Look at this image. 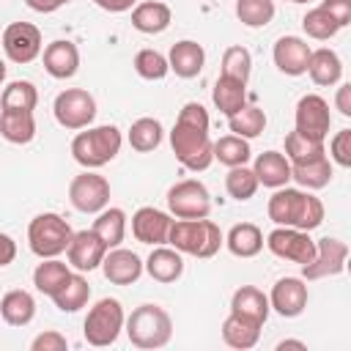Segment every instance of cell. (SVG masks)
I'll return each mask as SVG.
<instances>
[{
  "instance_id": "obj_1",
  "label": "cell",
  "mask_w": 351,
  "mask_h": 351,
  "mask_svg": "<svg viewBox=\"0 0 351 351\" xmlns=\"http://www.w3.org/2000/svg\"><path fill=\"white\" fill-rule=\"evenodd\" d=\"M211 137H208V110L200 101H186L178 110L176 126L170 132V148L176 154V159L192 170L200 173L214 162V151H211Z\"/></svg>"
},
{
  "instance_id": "obj_2",
  "label": "cell",
  "mask_w": 351,
  "mask_h": 351,
  "mask_svg": "<svg viewBox=\"0 0 351 351\" xmlns=\"http://www.w3.org/2000/svg\"><path fill=\"white\" fill-rule=\"evenodd\" d=\"M269 219L274 225H285V228H296V230H315L324 222V203L302 189H291L288 184L280 186L271 197H269Z\"/></svg>"
},
{
  "instance_id": "obj_3",
  "label": "cell",
  "mask_w": 351,
  "mask_h": 351,
  "mask_svg": "<svg viewBox=\"0 0 351 351\" xmlns=\"http://www.w3.org/2000/svg\"><path fill=\"white\" fill-rule=\"evenodd\" d=\"M167 244L176 247L184 255H195V258H214L219 252V247L225 244V236L219 230L217 222H211L208 217L203 219H173L170 233H167Z\"/></svg>"
},
{
  "instance_id": "obj_4",
  "label": "cell",
  "mask_w": 351,
  "mask_h": 351,
  "mask_svg": "<svg viewBox=\"0 0 351 351\" xmlns=\"http://www.w3.org/2000/svg\"><path fill=\"white\" fill-rule=\"evenodd\" d=\"M121 143H123V137H121L118 126H112V123L93 126L85 132H77V137L71 140V156L85 170H96L118 156Z\"/></svg>"
},
{
  "instance_id": "obj_5",
  "label": "cell",
  "mask_w": 351,
  "mask_h": 351,
  "mask_svg": "<svg viewBox=\"0 0 351 351\" xmlns=\"http://www.w3.org/2000/svg\"><path fill=\"white\" fill-rule=\"evenodd\" d=\"M123 324H126L129 343L137 346V348H145V351L162 348L173 337V321H170L167 310L159 307V304H140V307H134L132 315Z\"/></svg>"
},
{
  "instance_id": "obj_6",
  "label": "cell",
  "mask_w": 351,
  "mask_h": 351,
  "mask_svg": "<svg viewBox=\"0 0 351 351\" xmlns=\"http://www.w3.org/2000/svg\"><path fill=\"white\" fill-rule=\"evenodd\" d=\"M71 236H74L71 225L55 211H44V214L33 217L30 225H27V244H30L33 255H38V258L63 255Z\"/></svg>"
},
{
  "instance_id": "obj_7",
  "label": "cell",
  "mask_w": 351,
  "mask_h": 351,
  "mask_svg": "<svg viewBox=\"0 0 351 351\" xmlns=\"http://www.w3.org/2000/svg\"><path fill=\"white\" fill-rule=\"evenodd\" d=\"M123 307L118 299H99L88 315H85V324H82V335L88 340V346H96V348H104V346H112L123 329Z\"/></svg>"
},
{
  "instance_id": "obj_8",
  "label": "cell",
  "mask_w": 351,
  "mask_h": 351,
  "mask_svg": "<svg viewBox=\"0 0 351 351\" xmlns=\"http://www.w3.org/2000/svg\"><path fill=\"white\" fill-rule=\"evenodd\" d=\"M167 208L176 219H203L211 214V195L203 181L184 178L167 189Z\"/></svg>"
},
{
  "instance_id": "obj_9",
  "label": "cell",
  "mask_w": 351,
  "mask_h": 351,
  "mask_svg": "<svg viewBox=\"0 0 351 351\" xmlns=\"http://www.w3.org/2000/svg\"><path fill=\"white\" fill-rule=\"evenodd\" d=\"M52 112H55V121L63 126V129H71V132H80V129H88L96 118V99L82 90V88H66L55 96V104H52Z\"/></svg>"
},
{
  "instance_id": "obj_10",
  "label": "cell",
  "mask_w": 351,
  "mask_h": 351,
  "mask_svg": "<svg viewBox=\"0 0 351 351\" xmlns=\"http://www.w3.org/2000/svg\"><path fill=\"white\" fill-rule=\"evenodd\" d=\"M69 200L82 214H99L110 203V181L93 170H85L71 178L69 184Z\"/></svg>"
},
{
  "instance_id": "obj_11",
  "label": "cell",
  "mask_w": 351,
  "mask_h": 351,
  "mask_svg": "<svg viewBox=\"0 0 351 351\" xmlns=\"http://www.w3.org/2000/svg\"><path fill=\"white\" fill-rule=\"evenodd\" d=\"M263 244L269 247L271 255H277L282 261H291V263H299V266L310 263L313 255H315V241L310 239V233L296 230V228H285V225H277L266 236Z\"/></svg>"
},
{
  "instance_id": "obj_12",
  "label": "cell",
  "mask_w": 351,
  "mask_h": 351,
  "mask_svg": "<svg viewBox=\"0 0 351 351\" xmlns=\"http://www.w3.org/2000/svg\"><path fill=\"white\" fill-rule=\"evenodd\" d=\"M293 121H296V132L310 137V140H326L329 134V126H332V112H329V101L318 93H307L296 101V112H293Z\"/></svg>"
},
{
  "instance_id": "obj_13",
  "label": "cell",
  "mask_w": 351,
  "mask_h": 351,
  "mask_svg": "<svg viewBox=\"0 0 351 351\" xmlns=\"http://www.w3.org/2000/svg\"><path fill=\"white\" fill-rule=\"evenodd\" d=\"M348 258V244L340 239H318L315 241V255L310 263L302 266V280H324V277H337L346 269Z\"/></svg>"
},
{
  "instance_id": "obj_14",
  "label": "cell",
  "mask_w": 351,
  "mask_h": 351,
  "mask_svg": "<svg viewBox=\"0 0 351 351\" xmlns=\"http://www.w3.org/2000/svg\"><path fill=\"white\" fill-rule=\"evenodd\" d=\"M3 52L8 60L14 63H33L38 55H41V30L30 22H11L3 36Z\"/></svg>"
},
{
  "instance_id": "obj_15",
  "label": "cell",
  "mask_w": 351,
  "mask_h": 351,
  "mask_svg": "<svg viewBox=\"0 0 351 351\" xmlns=\"http://www.w3.org/2000/svg\"><path fill=\"white\" fill-rule=\"evenodd\" d=\"M269 307L282 318H296L307 307V285L302 277H282L271 285Z\"/></svg>"
},
{
  "instance_id": "obj_16",
  "label": "cell",
  "mask_w": 351,
  "mask_h": 351,
  "mask_svg": "<svg viewBox=\"0 0 351 351\" xmlns=\"http://www.w3.org/2000/svg\"><path fill=\"white\" fill-rule=\"evenodd\" d=\"M107 255V244L93 233V230H77L66 247V258L69 266H74L77 271H93L101 266Z\"/></svg>"
},
{
  "instance_id": "obj_17",
  "label": "cell",
  "mask_w": 351,
  "mask_h": 351,
  "mask_svg": "<svg viewBox=\"0 0 351 351\" xmlns=\"http://www.w3.org/2000/svg\"><path fill=\"white\" fill-rule=\"evenodd\" d=\"M170 214L167 211H159L154 206H143L134 211L132 217V233L140 244H151V247H159V244H167V233H170Z\"/></svg>"
},
{
  "instance_id": "obj_18",
  "label": "cell",
  "mask_w": 351,
  "mask_h": 351,
  "mask_svg": "<svg viewBox=\"0 0 351 351\" xmlns=\"http://www.w3.org/2000/svg\"><path fill=\"white\" fill-rule=\"evenodd\" d=\"M101 271L112 285H132L140 280L143 274V261L137 252L123 250V247H112L107 250L104 261H101Z\"/></svg>"
},
{
  "instance_id": "obj_19",
  "label": "cell",
  "mask_w": 351,
  "mask_h": 351,
  "mask_svg": "<svg viewBox=\"0 0 351 351\" xmlns=\"http://www.w3.org/2000/svg\"><path fill=\"white\" fill-rule=\"evenodd\" d=\"M274 66L288 74V77H299L307 71V58H310V44L299 36H282L277 38L274 49H271Z\"/></svg>"
},
{
  "instance_id": "obj_20",
  "label": "cell",
  "mask_w": 351,
  "mask_h": 351,
  "mask_svg": "<svg viewBox=\"0 0 351 351\" xmlns=\"http://www.w3.org/2000/svg\"><path fill=\"white\" fill-rule=\"evenodd\" d=\"M44 69L55 80L74 77L77 69H80V49H77V44L66 41V38H58V41L47 44L44 47Z\"/></svg>"
},
{
  "instance_id": "obj_21",
  "label": "cell",
  "mask_w": 351,
  "mask_h": 351,
  "mask_svg": "<svg viewBox=\"0 0 351 351\" xmlns=\"http://www.w3.org/2000/svg\"><path fill=\"white\" fill-rule=\"evenodd\" d=\"M203 63H206V49L197 44V41H176L170 47V55H167V66L170 71H176V77L181 80H192L203 71Z\"/></svg>"
},
{
  "instance_id": "obj_22",
  "label": "cell",
  "mask_w": 351,
  "mask_h": 351,
  "mask_svg": "<svg viewBox=\"0 0 351 351\" xmlns=\"http://www.w3.org/2000/svg\"><path fill=\"white\" fill-rule=\"evenodd\" d=\"M143 269L151 274V280H156L162 285H170L184 274V258H181V252L176 247L159 244V247H154V252L148 255Z\"/></svg>"
},
{
  "instance_id": "obj_23",
  "label": "cell",
  "mask_w": 351,
  "mask_h": 351,
  "mask_svg": "<svg viewBox=\"0 0 351 351\" xmlns=\"http://www.w3.org/2000/svg\"><path fill=\"white\" fill-rule=\"evenodd\" d=\"M310 80L321 88H332L340 82L343 77V60L335 49L329 47H321V49H310V58H307V71Z\"/></svg>"
},
{
  "instance_id": "obj_24",
  "label": "cell",
  "mask_w": 351,
  "mask_h": 351,
  "mask_svg": "<svg viewBox=\"0 0 351 351\" xmlns=\"http://www.w3.org/2000/svg\"><path fill=\"white\" fill-rule=\"evenodd\" d=\"M170 22H173V11L167 3L145 0V3H137L132 8V27L140 33H148V36L165 33L170 27Z\"/></svg>"
},
{
  "instance_id": "obj_25",
  "label": "cell",
  "mask_w": 351,
  "mask_h": 351,
  "mask_svg": "<svg viewBox=\"0 0 351 351\" xmlns=\"http://www.w3.org/2000/svg\"><path fill=\"white\" fill-rule=\"evenodd\" d=\"M252 173L258 178V184H263L269 189H280L291 181V162L280 151H263V154H258Z\"/></svg>"
},
{
  "instance_id": "obj_26",
  "label": "cell",
  "mask_w": 351,
  "mask_h": 351,
  "mask_svg": "<svg viewBox=\"0 0 351 351\" xmlns=\"http://www.w3.org/2000/svg\"><path fill=\"white\" fill-rule=\"evenodd\" d=\"M230 313H239L244 318H252L258 324H266L271 307H269V296L255 288V285H241L239 291H233L230 296Z\"/></svg>"
},
{
  "instance_id": "obj_27",
  "label": "cell",
  "mask_w": 351,
  "mask_h": 351,
  "mask_svg": "<svg viewBox=\"0 0 351 351\" xmlns=\"http://www.w3.org/2000/svg\"><path fill=\"white\" fill-rule=\"evenodd\" d=\"M261 326H263V324H258V321H252V318H244V315H239V313H230V315L225 318V324H222V340H225L230 348L247 351V348H252V346L258 343Z\"/></svg>"
},
{
  "instance_id": "obj_28",
  "label": "cell",
  "mask_w": 351,
  "mask_h": 351,
  "mask_svg": "<svg viewBox=\"0 0 351 351\" xmlns=\"http://www.w3.org/2000/svg\"><path fill=\"white\" fill-rule=\"evenodd\" d=\"M225 244L236 258H255L263 250V230L255 222H239L228 230Z\"/></svg>"
},
{
  "instance_id": "obj_29",
  "label": "cell",
  "mask_w": 351,
  "mask_h": 351,
  "mask_svg": "<svg viewBox=\"0 0 351 351\" xmlns=\"http://www.w3.org/2000/svg\"><path fill=\"white\" fill-rule=\"evenodd\" d=\"M211 99H214V107H217L222 115L230 118L233 112H239V110L247 104V82H239V80H233V77L219 74V80L214 82Z\"/></svg>"
},
{
  "instance_id": "obj_30",
  "label": "cell",
  "mask_w": 351,
  "mask_h": 351,
  "mask_svg": "<svg viewBox=\"0 0 351 351\" xmlns=\"http://www.w3.org/2000/svg\"><path fill=\"white\" fill-rule=\"evenodd\" d=\"M0 315L11 326H27L36 318V299L27 291L14 288L0 299Z\"/></svg>"
},
{
  "instance_id": "obj_31",
  "label": "cell",
  "mask_w": 351,
  "mask_h": 351,
  "mask_svg": "<svg viewBox=\"0 0 351 351\" xmlns=\"http://www.w3.org/2000/svg\"><path fill=\"white\" fill-rule=\"evenodd\" d=\"M69 274H71L69 263H63L58 258H41V263L33 271V285H36L38 293H44V296L52 299L63 288V282L69 280Z\"/></svg>"
},
{
  "instance_id": "obj_32",
  "label": "cell",
  "mask_w": 351,
  "mask_h": 351,
  "mask_svg": "<svg viewBox=\"0 0 351 351\" xmlns=\"http://www.w3.org/2000/svg\"><path fill=\"white\" fill-rule=\"evenodd\" d=\"M291 178L299 186H304V189H324L332 181V162L324 154V156H315V159L291 165Z\"/></svg>"
},
{
  "instance_id": "obj_33",
  "label": "cell",
  "mask_w": 351,
  "mask_h": 351,
  "mask_svg": "<svg viewBox=\"0 0 351 351\" xmlns=\"http://www.w3.org/2000/svg\"><path fill=\"white\" fill-rule=\"evenodd\" d=\"M90 230L107 244V250L121 247V241L126 236V211L123 208H115V206L101 208L99 217L93 219V228Z\"/></svg>"
},
{
  "instance_id": "obj_34",
  "label": "cell",
  "mask_w": 351,
  "mask_h": 351,
  "mask_svg": "<svg viewBox=\"0 0 351 351\" xmlns=\"http://www.w3.org/2000/svg\"><path fill=\"white\" fill-rule=\"evenodd\" d=\"M0 134L14 145H27L36 137V118L33 112L3 110L0 112Z\"/></svg>"
},
{
  "instance_id": "obj_35",
  "label": "cell",
  "mask_w": 351,
  "mask_h": 351,
  "mask_svg": "<svg viewBox=\"0 0 351 351\" xmlns=\"http://www.w3.org/2000/svg\"><path fill=\"white\" fill-rule=\"evenodd\" d=\"M88 299H90V285L82 277V271L80 274H69L63 288L52 296V302H55V307L60 313H77V310H82L88 304Z\"/></svg>"
},
{
  "instance_id": "obj_36",
  "label": "cell",
  "mask_w": 351,
  "mask_h": 351,
  "mask_svg": "<svg viewBox=\"0 0 351 351\" xmlns=\"http://www.w3.org/2000/svg\"><path fill=\"white\" fill-rule=\"evenodd\" d=\"M38 104V90L30 80H14L3 88L0 93V107L3 110H19V112H33Z\"/></svg>"
},
{
  "instance_id": "obj_37",
  "label": "cell",
  "mask_w": 351,
  "mask_h": 351,
  "mask_svg": "<svg viewBox=\"0 0 351 351\" xmlns=\"http://www.w3.org/2000/svg\"><path fill=\"white\" fill-rule=\"evenodd\" d=\"M211 151H214V159H217L219 165H225V167L247 165L250 156H252L250 140H244V137H239V134H225V137H219V140L211 145Z\"/></svg>"
},
{
  "instance_id": "obj_38",
  "label": "cell",
  "mask_w": 351,
  "mask_h": 351,
  "mask_svg": "<svg viewBox=\"0 0 351 351\" xmlns=\"http://www.w3.org/2000/svg\"><path fill=\"white\" fill-rule=\"evenodd\" d=\"M228 126H230L233 134H239L244 140H252V137L263 134V129H266V112L261 107H255V104H244L239 112H233L228 118Z\"/></svg>"
},
{
  "instance_id": "obj_39",
  "label": "cell",
  "mask_w": 351,
  "mask_h": 351,
  "mask_svg": "<svg viewBox=\"0 0 351 351\" xmlns=\"http://www.w3.org/2000/svg\"><path fill=\"white\" fill-rule=\"evenodd\" d=\"M162 123L156 118H137L129 129V145L140 154H148V151H156L162 145Z\"/></svg>"
},
{
  "instance_id": "obj_40",
  "label": "cell",
  "mask_w": 351,
  "mask_h": 351,
  "mask_svg": "<svg viewBox=\"0 0 351 351\" xmlns=\"http://www.w3.org/2000/svg\"><path fill=\"white\" fill-rule=\"evenodd\" d=\"M302 27H304V33H307L310 38H315V41H329V38H335L337 30H340V25L329 16V11H326L324 5L310 8V11L302 16Z\"/></svg>"
},
{
  "instance_id": "obj_41",
  "label": "cell",
  "mask_w": 351,
  "mask_h": 351,
  "mask_svg": "<svg viewBox=\"0 0 351 351\" xmlns=\"http://www.w3.org/2000/svg\"><path fill=\"white\" fill-rule=\"evenodd\" d=\"M236 16L247 27H266L274 19V0H236Z\"/></svg>"
},
{
  "instance_id": "obj_42",
  "label": "cell",
  "mask_w": 351,
  "mask_h": 351,
  "mask_svg": "<svg viewBox=\"0 0 351 351\" xmlns=\"http://www.w3.org/2000/svg\"><path fill=\"white\" fill-rule=\"evenodd\" d=\"M315 156H324V143L321 140H310V137L299 134L296 129L285 134V159L291 165H299V162H307V159H315Z\"/></svg>"
},
{
  "instance_id": "obj_43",
  "label": "cell",
  "mask_w": 351,
  "mask_h": 351,
  "mask_svg": "<svg viewBox=\"0 0 351 351\" xmlns=\"http://www.w3.org/2000/svg\"><path fill=\"white\" fill-rule=\"evenodd\" d=\"M225 189L233 200H250L258 192V178H255L252 167H247V165L230 167L225 176Z\"/></svg>"
},
{
  "instance_id": "obj_44",
  "label": "cell",
  "mask_w": 351,
  "mask_h": 351,
  "mask_svg": "<svg viewBox=\"0 0 351 351\" xmlns=\"http://www.w3.org/2000/svg\"><path fill=\"white\" fill-rule=\"evenodd\" d=\"M250 71H252V55L247 47H228L225 55H222V74L225 77H233L239 82H247L250 80Z\"/></svg>"
},
{
  "instance_id": "obj_45",
  "label": "cell",
  "mask_w": 351,
  "mask_h": 351,
  "mask_svg": "<svg viewBox=\"0 0 351 351\" xmlns=\"http://www.w3.org/2000/svg\"><path fill=\"white\" fill-rule=\"evenodd\" d=\"M134 71L143 77V80H165L170 66H167V58L156 49H140L134 55Z\"/></svg>"
},
{
  "instance_id": "obj_46",
  "label": "cell",
  "mask_w": 351,
  "mask_h": 351,
  "mask_svg": "<svg viewBox=\"0 0 351 351\" xmlns=\"http://www.w3.org/2000/svg\"><path fill=\"white\" fill-rule=\"evenodd\" d=\"M329 156L340 167H351V129H340L329 143Z\"/></svg>"
},
{
  "instance_id": "obj_47",
  "label": "cell",
  "mask_w": 351,
  "mask_h": 351,
  "mask_svg": "<svg viewBox=\"0 0 351 351\" xmlns=\"http://www.w3.org/2000/svg\"><path fill=\"white\" fill-rule=\"evenodd\" d=\"M66 346H69V340L55 329H47L41 335H36L33 343H30L33 351H66Z\"/></svg>"
},
{
  "instance_id": "obj_48",
  "label": "cell",
  "mask_w": 351,
  "mask_h": 351,
  "mask_svg": "<svg viewBox=\"0 0 351 351\" xmlns=\"http://www.w3.org/2000/svg\"><path fill=\"white\" fill-rule=\"evenodd\" d=\"M321 5L329 11V16H332L340 27H346V25L351 22V0H324Z\"/></svg>"
},
{
  "instance_id": "obj_49",
  "label": "cell",
  "mask_w": 351,
  "mask_h": 351,
  "mask_svg": "<svg viewBox=\"0 0 351 351\" xmlns=\"http://www.w3.org/2000/svg\"><path fill=\"white\" fill-rule=\"evenodd\" d=\"M14 258H16V241L0 230V266L14 263Z\"/></svg>"
},
{
  "instance_id": "obj_50",
  "label": "cell",
  "mask_w": 351,
  "mask_h": 351,
  "mask_svg": "<svg viewBox=\"0 0 351 351\" xmlns=\"http://www.w3.org/2000/svg\"><path fill=\"white\" fill-rule=\"evenodd\" d=\"M101 11H110V14H123V11H129V8H134L137 5V0H93Z\"/></svg>"
},
{
  "instance_id": "obj_51",
  "label": "cell",
  "mask_w": 351,
  "mask_h": 351,
  "mask_svg": "<svg viewBox=\"0 0 351 351\" xmlns=\"http://www.w3.org/2000/svg\"><path fill=\"white\" fill-rule=\"evenodd\" d=\"M335 104L340 110V115H351V85H340L337 88V96H335Z\"/></svg>"
},
{
  "instance_id": "obj_52",
  "label": "cell",
  "mask_w": 351,
  "mask_h": 351,
  "mask_svg": "<svg viewBox=\"0 0 351 351\" xmlns=\"http://www.w3.org/2000/svg\"><path fill=\"white\" fill-rule=\"evenodd\" d=\"M25 3H27V8H33V11H38V14H52V11L60 8L58 0H25Z\"/></svg>"
},
{
  "instance_id": "obj_53",
  "label": "cell",
  "mask_w": 351,
  "mask_h": 351,
  "mask_svg": "<svg viewBox=\"0 0 351 351\" xmlns=\"http://www.w3.org/2000/svg\"><path fill=\"white\" fill-rule=\"evenodd\" d=\"M277 348H280V351H285V348H299V351H304L307 346H304L302 340H280V343H277Z\"/></svg>"
},
{
  "instance_id": "obj_54",
  "label": "cell",
  "mask_w": 351,
  "mask_h": 351,
  "mask_svg": "<svg viewBox=\"0 0 351 351\" xmlns=\"http://www.w3.org/2000/svg\"><path fill=\"white\" fill-rule=\"evenodd\" d=\"M3 80H5V63L0 60V85H3Z\"/></svg>"
},
{
  "instance_id": "obj_55",
  "label": "cell",
  "mask_w": 351,
  "mask_h": 351,
  "mask_svg": "<svg viewBox=\"0 0 351 351\" xmlns=\"http://www.w3.org/2000/svg\"><path fill=\"white\" fill-rule=\"evenodd\" d=\"M285 3H310V0H285Z\"/></svg>"
},
{
  "instance_id": "obj_56",
  "label": "cell",
  "mask_w": 351,
  "mask_h": 351,
  "mask_svg": "<svg viewBox=\"0 0 351 351\" xmlns=\"http://www.w3.org/2000/svg\"><path fill=\"white\" fill-rule=\"evenodd\" d=\"M58 3H60V5H66V3H71V0H58Z\"/></svg>"
}]
</instances>
